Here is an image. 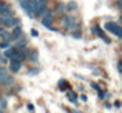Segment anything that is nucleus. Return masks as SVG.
Segmentation results:
<instances>
[{
	"instance_id": "f257e3e1",
	"label": "nucleus",
	"mask_w": 122,
	"mask_h": 113,
	"mask_svg": "<svg viewBox=\"0 0 122 113\" xmlns=\"http://www.w3.org/2000/svg\"><path fill=\"white\" fill-rule=\"evenodd\" d=\"M36 3H38V0H22V1H20V5H21L26 12H27L29 16L31 17V16H33V13L35 12Z\"/></svg>"
},
{
	"instance_id": "f03ea898",
	"label": "nucleus",
	"mask_w": 122,
	"mask_h": 113,
	"mask_svg": "<svg viewBox=\"0 0 122 113\" xmlns=\"http://www.w3.org/2000/svg\"><path fill=\"white\" fill-rule=\"evenodd\" d=\"M49 10L47 8V0H38L34 14H35V16H44V14H47Z\"/></svg>"
},
{
	"instance_id": "7ed1b4c3",
	"label": "nucleus",
	"mask_w": 122,
	"mask_h": 113,
	"mask_svg": "<svg viewBox=\"0 0 122 113\" xmlns=\"http://www.w3.org/2000/svg\"><path fill=\"white\" fill-rule=\"evenodd\" d=\"M105 29L108 31H110V33H113L117 38H122V27L120 25H117L116 22H107Z\"/></svg>"
},
{
	"instance_id": "20e7f679",
	"label": "nucleus",
	"mask_w": 122,
	"mask_h": 113,
	"mask_svg": "<svg viewBox=\"0 0 122 113\" xmlns=\"http://www.w3.org/2000/svg\"><path fill=\"white\" fill-rule=\"evenodd\" d=\"M91 31H92V33H95V34H97V35L100 36L101 39L107 43V44H109V43H110V39L103 33V31H101V29L99 27V26H94V27H91Z\"/></svg>"
},
{
	"instance_id": "39448f33",
	"label": "nucleus",
	"mask_w": 122,
	"mask_h": 113,
	"mask_svg": "<svg viewBox=\"0 0 122 113\" xmlns=\"http://www.w3.org/2000/svg\"><path fill=\"white\" fill-rule=\"evenodd\" d=\"M0 14H1V17L13 16L12 10H10V7L8 4H4V3H0Z\"/></svg>"
},
{
	"instance_id": "423d86ee",
	"label": "nucleus",
	"mask_w": 122,
	"mask_h": 113,
	"mask_svg": "<svg viewBox=\"0 0 122 113\" xmlns=\"http://www.w3.org/2000/svg\"><path fill=\"white\" fill-rule=\"evenodd\" d=\"M22 64L20 60H10V64H9V70L12 72V73H17V72H20V69H21Z\"/></svg>"
},
{
	"instance_id": "0eeeda50",
	"label": "nucleus",
	"mask_w": 122,
	"mask_h": 113,
	"mask_svg": "<svg viewBox=\"0 0 122 113\" xmlns=\"http://www.w3.org/2000/svg\"><path fill=\"white\" fill-rule=\"evenodd\" d=\"M52 21H53V17H52V14H44L43 16V18H42V25L43 26H46L47 29H51L52 27Z\"/></svg>"
},
{
	"instance_id": "6e6552de",
	"label": "nucleus",
	"mask_w": 122,
	"mask_h": 113,
	"mask_svg": "<svg viewBox=\"0 0 122 113\" xmlns=\"http://www.w3.org/2000/svg\"><path fill=\"white\" fill-rule=\"evenodd\" d=\"M64 21H65V26L69 29V30L77 27V24H75V18H74V17H65Z\"/></svg>"
},
{
	"instance_id": "1a4fd4ad",
	"label": "nucleus",
	"mask_w": 122,
	"mask_h": 113,
	"mask_svg": "<svg viewBox=\"0 0 122 113\" xmlns=\"http://www.w3.org/2000/svg\"><path fill=\"white\" fill-rule=\"evenodd\" d=\"M25 57H27V52H26L24 48H22V50H18V51H17L16 53H14V56H13L10 60H20V61H21V60L25 59Z\"/></svg>"
},
{
	"instance_id": "9d476101",
	"label": "nucleus",
	"mask_w": 122,
	"mask_h": 113,
	"mask_svg": "<svg viewBox=\"0 0 122 113\" xmlns=\"http://www.w3.org/2000/svg\"><path fill=\"white\" fill-rule=\"evenodd\" d=\"M17 52V48L16 47H9V48H7L5 50V52H4V57L5 59H12V57L14 56V53Z\"/></svg>"
},
{
	"instance_id": "9b49d317",
	"label": "nucleus",
	"mask_w": 122,
	"mask_h": 113,
	"mask_svg": "<svg viewBox=\"0 0 122 113\" xmlns=\"http://www.w3.org/2000/svg\"><path fill=\"white\" fill-rule=\"evenodd\" d=\"M22 35V29L20 27V26H16L14 27V30L12 31V36H13V40H18L20 36Z\"/></svg>"
},
{
	"instance_id": "f8f14e48",
	"label": "nucleus",
	"mask_w": 122,
	"mask_h": 113,
	"mask_svg": "<svg viewBox=\"0 0 122 113\" xmlns=\"http://www.w3.org/2000/svg\"><path fill=\"white\" fill-rule=\"evenodd\" d=\"M0 38H1L4 42H12L13 40V36H12V33H8V31H3L1 34H0Z\"/></svg>"
},
{
	"instance_id": "ddd939ff",
	"label": "nucleus",
	"mask_w": 122,
	"mask_h": 113,
	"mask_svg": "<svg viewBox=\"0 0 122 113\" xmlns=\"http://www.w3.org/2000/svg\"><path fill=\"white\" fill-rule=\"evenodd\" d=\"M8 77V69L7 68H0V85L4 82V79Z\"/></svg>"
},
{
	"instance_id": "4468645a",
	"label": "nucleus",
	"mask_w": 122,
	"mask_h": 113,
	"mask_svg": "<svg viewBox=\"0 0 122 113\" xmlns=\"http://www.w3.org/2000/svg\"><path fill=\"white\" fill-rule=\"evenodd\" d=\"M27 44V40L26 39H21V40H17V43H16V46H14V47L17 48V50H22V48L25 47V46Z\"/></svg>"
},
{
	"instance_id": "2eb2a0df",
	"label": "nucleus",
	"mask_w": 122,
	"mask_h": 113,
	"mask_svg": "<svg viewBox=\"0 0 122 113\" xmlns=\"http://www.w3.org/2000/svg\"><path fill=\"white\" fill-rule=\"evenodd\" d=\"M66 8H68V10H75L78 8L77 1H69L68 5H66Z\"/></svg>"
},
{
	"instance_id": "dca6fc26",
	"label": "nucleus",
	"mask_w": 122,
	"mask_h": 113,
	"mask_svg": "<svg viewBox=\"0 0 122 113\" xmlns=\"http://www.w3.org/2000/svg\"><path fill=\"white\" fill-rule=\"evenodd\" d=\"M29 57H30V60H31L33 62H36V61H38V51H33V52H30Z\"/></svg>"
},
{
	"instance_id": "f3484780",
	"label": "nucleus",
	"mask_w": 122,
	"mask_h": 113,
	"mask_svg": "<svg viewBox=\"0 0 122 113\" xmlns=\"http://www.w3.org/2000/svg\"><path fill=\"white\" fill-rule=\"evenodd\" d=\"M64 8H65L64 3H59V4H57V7H56V10H55V12H56L57 14H61V13H62V10H64Z\"/></svg>"
},
{
	"instance_id": "a211bd4d",
	"label": "nucleus",
	"mask_w": 122,
	"mask_h": 113,
	"mask_svg": "<svg viewBox=\"0 0 122 113\" xmlns=\"http://www.w3.org/2000/svg\"><path fill=\"white\" fill-rule=\"evenodd\" d=\"M13 81H14V78H13V77H9V75H8V77L4 79V82H3L1 85H5V86H8V85H12V83H13Z\"/></svg>"
},
{
	"instance_id": "6ab92c4d",
	"label": "nucleus",
	"mask_w": 122,
	"mask_h": 113,
	"mask_svg": "<svg viewBox=\"0 0 122 113\" xmlns=\"http://www.w3.org/2000/svg\"><path fill=\"white\" fill-rule=\"evenodd\" d=\"M59 86H60V88L61 90H65V88H68L69 86H68V83H66V81L65 79H60V82H59Z\"/></svg>"
},
{
	"instance_id": "aec40b11",
	"label": "nucleus",
	"mask_w": 122,
	"mask_h": 113,
	"mask_svg": "<svg viewBox=\"0 0 122 113\" xmlns=\"http://www.w3.org/2000/svg\"><path fill=\"white\" fill-rule=\"evenodd\" d=\"M68 98H69L70 100H73V103H75V104H77V95H75L73 91H70V92L68 94Z\"/></svg>"
},
{
	"instance_id": "412c9836",
	"label": "nucleus",
	"mask_w": 122,
	"mask_h": 113,
	"mask_svg": "<svg viewBox=\"0 0 122 113\" xmlns=\"http://www.w3.org/2000/svg\"><path fill=\"white\" fill-rule=\"evenodd\" d=\"M71 36L75 38V39H81V38H82V35L79 34V31H73V33H71Z\"/></svg>"
},
{
	"instance_id": "4be33fe9",
	"label": "nucleus",
	"mask_w": 122,
	"mask_h": 113,
	"mask_svg": "<svg viewBox=\"0 0 122 113\" xmlns=\"http://www.w3.org/2000/svg\"><path fill=\"white\" fill-rule=\"evenodd\" d=\"M0 108H1V109H5V108H7V100H5V99H1V100H0Z\"/></svg>"
},
{
	"instance_id": "5701e85b",
	"label": "nucleus",
	"mask_w": 122,
	"mask_h": 113,
	"mask_svg": "<svg viewBox=\"0 0 122 113\" xmlns=\"http://www.w3.org/2000/svg\"><path fill=\"white\" fill-rule=\"evenodd\" d=\"M38 73H39V69H38V68L31 69V70L29 72V74H30V75H35V74H38Z\"/></svg>"
},
{
	"instance_id": "b1692460",
	"label": "nucleus",
	"mask_w": 122,
	"mask_h": 113,
	"mask_svg": "<svg viewBox=\"0 0 122 113\" xmlns=\"http://www.w3.org/2000/svg\"><path fill=\"white\" fill-rule=\"evenodd\" d=\"M10 46H9V43L8 42H4V43H1L0 44V48H4V50H7V48H9Z\"/></svg>"
},
{
	"instance_id": "393cba45",
	"label": "nucleus",
	"mask_w": 122,
	"mask_h": 113,
	"mask_svg": "<svg viewBox=\"0 0 122 113\" xmlns=\"http://www.w3.org/2000/svg\"><path fill=\"white\" fill-rule=\"evenodd\" d=\"M91 87H92V88H95V90H96L97 92H99V91H100V90H101V88H100V87H99V86L96 85V83H95V82H91Z\"/></svg>"
},
{
	"instance_id": "a878e982",
	"label": "nucleus",
	"mask_w": 122,
	"mask_h": 113,
	"mask_svg": "<svg viewBox=\"0 0 122 113\" xmlns=\"http://www.w3.org/2000/svg\"><path fill=\"white\" fill-rule=\"evenodd\" d=\"M31 35H33V36H38V35H39V34H38V31L35 30V29H31Z\"/></svg>"
},
{
	"instance_id": "bb28decb",
	"label": "nucleus",
	"mask_w": 122,
	"mask_h": 113,
	"mask_svg": "<svg viewBox=\"0 0 122 113\" xmlns=\"http://www.w3.org/2000/svg\"><path fill=\"white\" fill-rule=\"evenodd\" d=\"M104 98H105V94L100 90V91H99V99H104Z\"/></svg>"
},
{
	"instance_id": "cd10ccee",
	"label": "nucleus",
	"mask_w": 122,
	"mask_h": 113,
	"mask_svg": "<svg viewBox=\"0 0 122 113\" xmlns=\"http://www.w3.org/2000/svg\"><path fill=\"white\" fill-rule=\"evenodd\" d=\"M118 70H120V73L122 74V61L118 62Z\"/></svg>"
},
{
	"instance_id": "c85d7f7f",
	"label": "nucleus",
	"mask_w": 122,
	"mask_h": 113,
	"mask_svg": "<svg viewBox=\"0 0 122 113\" xmlns=\"http://www.w3.org/2000/svg\"><path fill=\"white\" fill-rule=\"evenodd\" d=\"M27 109H29V111H34V107H33V104H27Z\"/></svg>"
},
{
	"instance_id": "c756f323",
	"label": "nucleus",
	"mask_w": 122,
	"mask_h": 113,
	"mask_svg": "<svg viewBox=\"0 0 122 113\" xmlns=\"http://www.w3.org/2000/svg\"><path fill=\"white\" fill-rule=\"evenodd\" d=\"M81 99H82V101H85V103H86V101H87V96H86V95H81Z\"/></svg>"
},
{
	"instance_id": "7c9ffc66",
	"label": "nucleus",
	"mask_w": 122,
	"mask_h": 113,
	"mask_svg": "<svg viewBox=\"0 0 122 113\" xmlns=\"http://www.w3.org/2000/svg\"><path fill=\"white\" fill-rule=\"evenodd\" d=\"M3 31H5V27H3V26H0V34H1Z\"/></svg>"
},
{
	"instance_id": "2f4dec72",
	"label": "nucleus",
	"mask_w": 122,
	"mask_h": 113,
	"mask_svg": "<svg viewBox=\"0 0 122 113\" xmlns=\"http://www.w3.org/2000/svg\"><path fill=\"white\" fill-rule=\"evenodd\" d=\"M1 24H3V18L0 17V25H1Z\"/></svg>"
},
{
	"instance_id": "473e14b6",
	"label": "nucleus",
	"mask_w": 122,
	"mask_h": 113,
	"mask_svg": "<svg viewBox=\"0 0 122 113\" xmlns=\"http://www.w3.org/2000/svg\"><path fill=\"white\" fill-rule=\"evenodd\" d=\"M71 113H79L78 111H71Z\"/></svg>"
},
{
	"instance_id": "72a5a7b5",
	"label": "nucleus",
	"mask_w": 122,
	"mask_h": 113,
	"mask_svg": "<svg viewBox=\"0 0 122 113\" xmlns=\"http://www.w3.org/2000/svg\"><path fill=\"white\" fill-rule=\"evenodd\" d=\"M1 60H3V56H1V53H0V61H1Z\"/></svg>"
},
{
	"instance_id": "f704fd0d",
	"label": "nucleus",
	"mask_w": 122,
	"mask_h": 113,
	"mask_svg": "<svg viewBox=\"0 0 122 113\" xmlns=\"http://www.w3.org/2000/svg\"><path fill=\"white\" fill-rule=\"evenodd\" d=\"M120 21L122 22V14H121V16H120Z\"/></svg>"
},
{
	"instance_id": "c9c22d12",
	"label": "nucleus",
	"mask_w": 122,
	"mask_h": 113,
	"mask_svg": "<svg viewBox=\"0 0 122 113\" xmlns=\"http://www.w3.org/2000/svg\"><path fill=\"white\" fill-rule=\"evenodd\" d=\"M0 113H3V111H1V109H0Z\"/></svg>"
},
{
	"instance_id": "e433bc0d",
	"label": "nucleus",
	"mask_w": 122,
	"mask_h": 113,
	"mask_svg": "<svg viewBox=\"0 0 122 113\" xmlns=\"http://www.w3.org/2000/svg\"><path fill=\"white\" fill-rule=\"evenodd\" d=\"M20 1H22V0H20Z\"/></svg>"
},
{
	"instance_id": "4c0bfd02",
	"label": "nucleus",
	"mask_w": 122,
	"mask_h": 113,
	"mask_svg": "<svg viewBox=\"0 0 122 113\" xmlns=\"http://www.w3.org/2000/svg\"><path fill=\"white\" fill-rule=\"evenodd\" d=\"M121 1H122V0H121Z\"/></svg>"
}]
</instances>
